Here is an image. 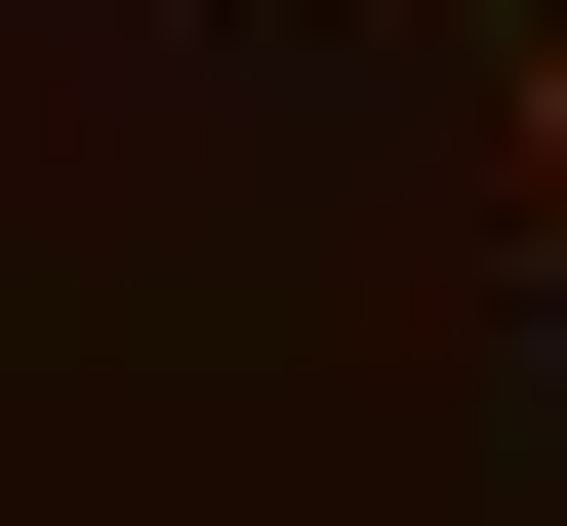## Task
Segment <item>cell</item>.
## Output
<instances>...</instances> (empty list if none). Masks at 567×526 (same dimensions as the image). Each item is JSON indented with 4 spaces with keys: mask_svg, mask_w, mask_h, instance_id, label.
<instances>
[{
    "mask_svg": "<svg viewBox=\"0 0 567 526\" xmlns=\"http://www.w3.org/2000/svg\"><path fill=\"white\" fill-rule=\"evenodd\" d=\"M527 163H567V0H527Z\"/></svg>",
    "mask_w": 567,
    "mask_h": 526,
    "instance_id": "obj_1",
    "label": "cell"
}]
</instances>
